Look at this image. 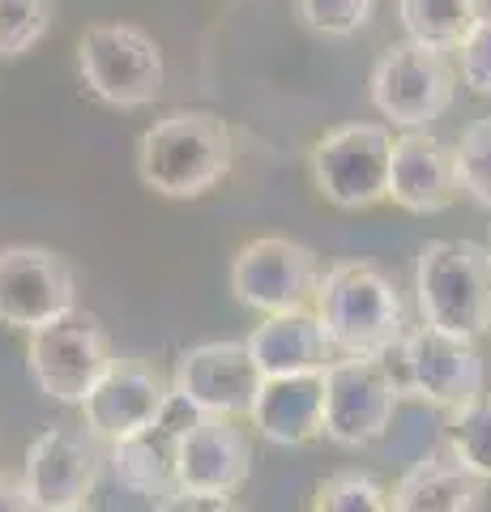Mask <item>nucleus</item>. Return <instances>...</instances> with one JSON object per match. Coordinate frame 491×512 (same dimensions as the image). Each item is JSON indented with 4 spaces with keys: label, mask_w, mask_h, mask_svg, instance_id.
Segmentation results:
<instances>
[{
    "label": "nucleus",
    "mask_w": 491,
    "mask_h": 512,
    "mask_svg": "<svg viewBox=\"0 0 491 512\" xmlns=\"http://www.w3.org/2000/svg\"><path fill=\"white\" fill-rule=\"evenodd\" d=\"M184 427L188 423H171V414H167L158 427L112 444L116 483L124 491H133V495H150V500L158 495V500H167V495L176 491V448H180V431Z\"/></svg>",
    "instance_id": "aec40b11"
},
{
    "label": "nucleus",
    "mask_w": 491,
    "mask_h": 512,
    "mask_svg": "<svg viewBox=\"0 0 491 512\" xmlns=\"http://www.w3.org/2000/svg\"><path fill=\"white\" fill-rule=\"evenodd\" d=\"M393 137L385 124H342L316 141L308 154V171L316 192L334 210H372L389 201V167Z\"/></svg>",
    "instance_id": "423d86ee"
},
{
    "label": "nucleus",
    "mask_w": 491,
    "mask_h": 512,
    "mask_svg": "<svg viewBox=\"0 0 491 512\" xmlns=\"http://www.w3.org/2000/svg\"><path fill=\"white\" fill-rule=\"evenodd\" d=\"M56 22V0H0V60H18L39 47Z\"/></svg>",
    "instance_id": "5701e85b"
},
{
    "label": "nucleus",
    "mask_w": 491,
    "mask_h": 512,
    "mask_svg": "<svg viewBox=\"0 0 491 512\" xmlns=\"http://www.w3.org/2000/svg\"><path fill=\"white\" fill-rule=\"evenodd\" d=\"M154 512H244L231 495H193V491H171L167 500H158Z\"/></svg>",
    "instance_id": "cd10ccee"
},
{
    "label": "nucleus",
    "mask_w": 491,
    "mask_h": 512,
    "mask_svg": "<svg viewBox=\"0 0 491 512\" xmlns=\"http://www.w3.org/2000/svg\"><path fill=\"white\" fill-rule=\"evenodd\" d=\"M453 163H457V184L470 201H479L483 210H491V116L474 120L462 141L453 146Z\"/></svg>",
    "instance_id": "393cba45"
},
{
    "label": "nucleus",
    "mask_w": 491,
    "mask_h": 512,
    "mask_svg": "<svg viewBox=\"0 0 491 512\" xmlns=\"http://www.w3.org/2000/svg\"><path fill=\"white\" fill-rule=\"evenodd\" d=\"M457 163L453 146H445L436 133H402L393 141V167H389V201L406 214H445L457 201Z\"/></svg>",
    "instance_id": "dca6fc26"
},
{
    "label": "nucleus",
    "mask_w": 491,
    "mask_h": 512,
    "mask_svg": "<svg viewBox=\"0 0 491 512\" xmlns=\"http://www.w3.org/2000/svg\"><path fill=\"white\" fill-rule=\"evenodd\" d=\"M77 73L82 86L107 107L137 111L163 94V47L141 26L129 22H99L77 39Z\"/></svg>",
    "instance_id": "20e7f679"
},
{
    "label": "nucleus",
    "mask_w": 491,
    "mask_h": 512,
    "mask_svg": "<svg viewBox=\"0 0 491 512\" xmlns=\"http://www.w3.org/2000/svg\"><path fill=\"white\" fill-rule=\"evenodd\" d=\"M312 312L338 359H389L406 342V303L372 261H338L321 274Z\"/></svg>",
    "instance_id": "f257e3e1"
},
{
    "label": "nucleus",
    "mask_w": 491,
    "mask_h": 512,
    "mask_svg": "<svg viewBox=\"0 0 491 512\" xmlns=\"http://www.w3.org/2000/svg\"><path fill=\"white\" fill-rule=\"evenodd\" d=\"M304 26L325 39H351L372 22L376 0H295Z\"/></svg>",
    "instance_id": "a878e982"
},
{
    "label": "nucleus",
    "mask_w": 491,
    "mask_h": 512,
    "mask_svg": "<svg viewBox=\"0 0 491 512\" xmlns=\"http://www.w3.org/2000/svg\"><path fill=\"white\" fill-rule=\"evenodd\" d=\"M235 141L218 111L180 107L154 120L137 141V180L167 201L205 197L231 175Z\"/></svg>",
    "instance_id": "f03ea898"
},
{
    "label": "nucleus",
    "mask_w": 491,
    "mask_h": 512,
    "mask_svg": "<svg viewBox=\"0 0 491 512\" xmlns=\"http://www.w3.org/2000/svg\"><path fill=\"white\" fill-rule=\"evenodd\" d=\"M112 363V338H107L103 320L86 308H73L52 325L35 329L26 346V367L35 376L39 393H47L60 406H86V397Z\"/></svg>",
    "instance_id": "39448f33"
},
{
    "label": "nucleus",
    "mask_w": 491,
    "mask_h": 512,
    "mask_svg": "<svg viewBox=\"0 0 491 512\" xmlns=\"http://www.w3.org/2000/svg\"><path fill=\"white\" fill-rule=\"evenodd\" d=\"M244 346L261 376H312L329 372V363L338 359L312 308L265 316L244 338Z\"/></svg>",
    "instance_id": "a211bd4d"
},
{
    "label": "nucleus",
    "mask_w": 491,
    "mask_h": 512,
    "mask_svg": "<svg viewBox=\"0 0 491 512\" xmlns=\"http://www.w3.org/2000/svg\"><path fill=\"white\" fill-rule=\"evenodd\" d=\"M402 380L389 359H334L325 372V436L342 448H368L389 431Z\"/></svg>",
    "instance_id": "1a4fd4ad"
},
{
    "label": "nucleus",
    "mask_w": 491,
    "mask_h": 512,
    "mask_svg": "<svg viewBox=\"0 0 491 512\" xmlns=\"http://www.w3.org/2000/svg\"><path fill=\"white\" fill-rule=\"evenodd\" d=\"M257 436L278 448H299L325 436V372L312 376H265L252 402Z\"/></svg>",
    "instance_id": "f3484780"
},
{
    "label": "nucleus",
    "mask_w": 491,
    "mask_h": 512,
    "mask_svg": "<svg viewBox=\"0 0 491 512\" xmlns=\"http://www.w3.org/2000/svg\"><path fill=\"white\" fill-rule=\"evenodd\" d=\"M457 73L470 94L491 99V13L466 35V43L457 47Z\"/></svg>",
    "instance_id": "bb28decb"
},
{
    "label": "nucleus",
    "mask_w": 491,
    "mask_h": 512,
    "mask_svg": "<svg viewBox=\"0 0 491 512\" xmlns=\"http://www.w3.org/2000/svg\"><path fill=\"white\" fill-rule=\"evenodd\" d=\"M402 363V393H415L419 402L436 410H462L474 397H483V359L474 342L440 333L432 325H415L398 346Z\"/></svg>",
    "instance_id": "ddd939ff"
},
{
    "label": "nucleus",
    "mask_w": 491,
    "mask_h": 512,
    "mask_svg": "<svg viewBox=\"0 0 491 512\" xmlns=\"http://www.w3.org/2000/svg\"><path fill=\"white\" fill-rule=\"evenodd\" d=\"M171 406H176V389L163 376V367L141 355H116V363L107 367L103 380L94 384V393L86 397L82 414L90 436L112 448L158 427L171 414Z\"/></svg>",
    "instance_id": "9d476101"
},
{
    "label": "nucleus",
    "mask_w": 491,
    "mask_h": 512,
    "mask_svg": "<svg viewBox=\"0 0 491 512\" xmlns=\"http://www.w3.org/2000/svg\"><path fill=\"white\" fill-rule=\"evenodd\" d=\"M252 474V440L235 419L193 414L176 448V491L235 495Z\"/></svg>",
    "instance_id": "2eb2a0df"
},
{
    "label": "nucleus",
    "mask_w": 491,
    "mask_h": 512,
    "mask_svg": "<svg viewBox=\"0 0 491 512\" xmlns=\"http://www.w3.org/2000/svg\"><path fill=\"white\" fill-rule=\"evenodd\" d=\"M415 291L423 325L474 342L491 329V252L474 239H432L419 248Z\"/></svg>",
    "instance_id": "7ed1b4c3"
},
{
    "label": "nucleus",
    "mask_w": 491,
    "mask_h": 512,
    "mask_svg": "<svg viewBox=\"0 0 491 512\" xmlns=\"http://www.w3.org/2000/svg\"><path fill=\"white\" fill-rule=\"evenodd\" d=\"M312 512H393V500L372 474L342 470L321 478L312 495Z\"/></svg>",
    "instance_id": "b1692460"
},
{
    "label": "nucleus",
    "mask_w": 491,
    "mask_h": 512,
    "mask_svg": "<svg viewBox=\"0 0 491 512\" xmlns=\"http://www.w3.org/2000/svg\"><path fill=\"white\" fill-rule=\"evenodd\" d=\"M389 500L393 512H483L487 483L449 453V444H436L398 478Z\"/></svg>",
    "instance_id": "6ab92c4d"
},
{
    "label": "nucleus",
    "mask_w": 491,
    "mask_h": 512,
    "mask_svg": "<svg viewBox=\"0 0 491 512\" xmlns=\"http://www.w3.org/2000/svg\"><path fill=\"white\" fill-rule=\"evenodd\" d=\"M445 444L466 470H474L483 483H491V393L474 397L470 406L449 414Z\"/></svg>",
    "instance_id": "4be33fe9"
},
{
    "label": "nucleus",
    "mask_w": 491,
    "mask_h": 512,
    "mask_svg": "<svg viewBox=\"0 0 491 512\" xmlns=\"http://www.w3.org/2000/svg\"><path fill=\"white\" fill-rule=\"evenodd\" d=\"M103 470V440L77 427H43L26 448L22 487L35 512H86Z\"/></svg>",
    "instance_id": "9b49d317"
},
{
    "label": "nucleus",
    "mask_w": 491,
    "mask_h": 512,
    "mask_svg": "<svg viewBox=\"0 0 491 512\" xmlns=\"http://www.w3.org/2000/svg\"><path fill=\"white\" fill-rule=\"evenodd\" d=\"M73 308L77 278L65 256L39 244L0 248V325L35 333Z\"/></svg>",
    "instance_id": "f8f14e48"
},
{
    "label": "nucleus",
    "mask_w": 491,
    "mask_h": 512,
    "mask_svg": "<svg viewBox=\"0 0 491 512\" xmlns=\"http://www.w3.org/2000/svg\"><path fill=\"white\" fill-rule=\"evenodd\" d=\"M0 512H35V504H30V495L22 487V478H13L0 470Z\"/></svg>",
    "instance_id": "c85d7f7f"
},
{
    "label": "nucleus",
    "mask_w": 491,
    "mask_h": 512,
    "mask_svg": "<svg viewBox=\"0 0 491 512\" xmlns=\"http://www.w3.org/2000/svg\"><path fill=\"white\" fill-rule=\"evenodd\" d=\"M372 103L393 128L402 133H423L432 120H440L453 107L457 69L445 52L423 47L415 39H402L380 52L372 64Z\"/></svg>",
    "instance_id": "0eeeda50"
},
{
    "label": "nucleus",
    "mask_w": 491,
    "mask_h": 512,
    "mask_svg": "<svg viewBox=\"0 0 491 512\" xmlns=\"http://www.w3.org/2000/svg\"><path fill=\"white\" fill-rule=\"evenodd\" d=\"M261 372L244 342H201L176 359V402L205 419H244L261 393Z\"/></svg>",
    "instance_id": "4468645a"
},
{
    "label": "nucleus",
    "mask_w": 491,
    "mask_h": 512,
    "mask_svg": "<svg viewBox=\"0 0 491 512\" xmlns=\"http://www.w3.org/2000/svg\"><path fill=\"white\" fill-rule=\"evenodd\" d=\"M487 252H491V244H487Z\"/></svg>",
    "instance_id": "c756f323"
},
{
    "label": "nucleus",
    "mask_w": 491,
    "mask_h": 512,
    "mask_svg": "<svg viewBox=\"0 0 491 512\" xmlns=\"http://www.w3.org/2000/svg\"><path fill=\"white\" fill-rule=\"evenodd\" d=\"M491 13V0H398V22L406 39L436 52L462 47L466 35Z\"/></svg>",
    "instance_id": "412c9836"
},
{
    "label": "nucleus",
    "mask_w": 491,
    "mask_h": 512,
    "mask_svg": "<svg viewBox=\"0 0 491 512\" xmlns=\"http://www.w3.org/2000/svg\"><path fill=\"white\" fill-rule=\"evenodd\" d=\"M321 261L308 244L287 235H261L231 256V295L252 312H299L316 299Z\"/></svg>",
    "instance_id": "6e6552de"
}]
</instances>
